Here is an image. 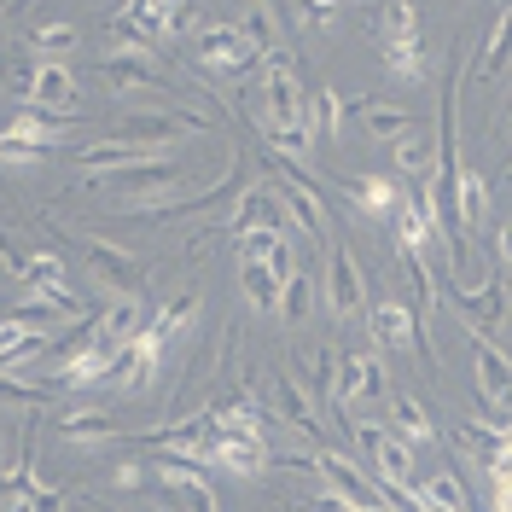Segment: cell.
<instances>
[{
    "label": "cell",
    "mask_w": 512,
    "mask_h": 512,
    "mask_svg": "<svg viewBox=\"0 0 512 512\" xmlns=\"http://www.w3.org/2000/svg\"><path fill=\"white\" fill-rule=\"evenodd\" d=\"M70 99H76V76H70V64L41 59V76H35L30 105H35V111H47V117H76V111H70Z\"/></svg>",
    "instance_id": "obj_19"
},
{
    "label": "cell",
    "mask_w": 512,
    "mask_h": 512,
    "mask_svg": "<svg viewBox=\"0 0 512 512\" xmlns=\"http://www.w3.org/2000/svg\"><path fill=\"white\" fill-rule=\"evenodd\" d=\"M111 483H117V489H146V483H152V460H117V466H111Z\"/></svg>",
    "instance_id": "obj_42"
},
{
    "label": "cell",
    "mask_w": 512,
    "mask_h": 512,
    "mask_svg": "<svg viewBox=\"0 0 512 512\" xmlns=\"http://www.w3.org/2000/svg\"><path fill=\"white\" fill-rule=\"evenodd\" d=\"M82 35H76V24H35L30 30V47L35 53H70Z\"/></svg>",
    "instance_id": "obj_41"
},
{
    "label": "cell",
    "mask_w": 512,
    "mask_h": 512,
    "mask_svg": "<svg viewBox=\"0 0 512 512\" xmlns=\"http://www.w3.org/2000/svg\"><path fill=\"white\" fill-rule=\"evenodd\" d=\"M146 158H163V152H140V146H123V140H105V146H76V163L82 169H134V163H146Z\"/></svg>",
    "instance_id": "obj_30"
},
{
    "label": "cell",
    "mask_w": 512,
    "mask_h": 512,
    "mask_svg": "<svg viewBox=\"0 0 512 512\" xmlns=\"http://www.w3.org/2000/svg\"><path fill=\"white\" fill-rule=\"evenodd\" d=\"M262 140L286 163H309V152H315V128L309 123H262Z\"/></svg>",
    "instance_id": "obj_29"
},
{
    "label": "cell",
    "mask_w": 512,
    "mask_h": 512,
    "mask_svg": "<svg viewBox=\"0 0 512 512\" xmlns=\"http://www.w3.org/2000/svg\"><path fill=\"white\" fill-rule=\"evenodd\" d=\"M367 326H373L379 350H408V344H419V315L408 303H373L367 309Z\"/></svg>",
    "instance_id": "obj_20"
},
{
    "label": "cell",
    "mask_w": 512,
    "mask_h": 512,
    "mask_svg": "<svg viewBox=\"0 0 512 512\" xmlns=\"http://www.w3.org/2000/svg\"><path fill=\"white\" fill-rule=\"evenodd\" d=\"M192 64H204L216 76H245V70L262 64V53H256V41L245 35V24H210V30H198V41H192Z\"/></svg>",
    "instance_id": "obj_5"
},
{
    "label": "cell",
    "mask_w": 512,
    "mask_h": 512,
    "mask_svg": "<svg viewBox=\"0 0 512 512\" xmlns=\"http://www.w3.org/2000/svg\"><path fill=\"white\" fill-rule=\"evenodd\" d=\"M82 256L94 268V286H105L111 297H140L146 291V262L111 239H82Z\"/></svg>",
    "instance_id": "obj_7"
},
{
    "label": "cell",
    "mask_w": 512,
    "mask_h": 512,
    "mask_svg": "<svg viewBox=\"0 0 512 512\" xmlns=\"http://www.w3.org/2000/svg\"><path fill=\"white\" fill-rule=\"evenodd\" d=\"M379 47H384V70L396 82H425L431 59H425V41L419 35H408V41H379Z\"/></svg>",
    "instance_id": "obj_31"
},
{
    "label": "cell",
    "mask_w": 512,
    "mask_h": 512,
    "mask_svg": "<svg viewBox=\"0 0 512 512\" xmlns=\"http://www.w3.org/2000/svg\"><path fill=\"white\" fill-rule=\"evenodd\" d=\"M466 344H472V373H478V396L495 408L501 419H512V355L495 344V338H483V332H466Z\"/></svg>",
    "instance_id": "obj_9"
},
{
    "label": "cell",
    "mask_w": 512,
    "mask_h": 512,
    "mask_svg": "<svg viewBox=\"0 0 512 512\" xmlns=\"http://www.w3.org/2000/svg\"><path fill=\"white\" fill-rule=\"evenodd\" d=\"M338 18V0H297V24H309V30H326Z\"/></svg>",
    "instance_id": "obj_43"
},
{
    "label": "cell",
    "mask_w": 512,
    "mask_h": 512,
    "mask_svg": "<svg viewBox=\"0 0 512 512\" xmlns=\"http://www.w3.org/2000/svg\"><path fill=\"white\" fill-rule=\"evenodd\" d=\"M152 489L169 501V512H222L210 478L198 472V460H187V454H158L152 460Z\"/></svg>",
    "instance_id": "obj_4"
},
{
    "label": "cell",
    "mask_w": 512,
    "mask_h": 512,
    "mask_svg": "<svg viewBox=\"0 0 512 512\" xmlns=\"http://www.w3.org/2000/svg\"><path fill=\"white\" fill-rule=\"evenodd\" d=\"M140 332H146V326H140V303H134V297H117V303L99 315V338H105V344H128V338H140Z\"/></svg>",
    "instance_id": "obj_34"
},
{
    "label": "cell",
    "mask_w": 512,
    "mask_h": 512,
    "mask_svg": "<svg viewBox=\"0 0 512 512\" xmlns=\"http://www.w3.org/2000/svg\"><path fill=\"white\" fill-rule=\"evenodd\" d=\"M309 128L326 134V140H344V94H338L332 82L309 94Z\"/></svg>",
    "instance_id": "obj_32"
},
{
    "label": "cell",
    "mask_w": 512,
    "mask_h": 512,
    "mask_svg": "<svg viewBox=\"0 0 512 512\" xmlns=\"http://www.w3.org/2000/svg\"><path fill=\"white\" fill-rule=\"evenodd\" d=\"M198 320V291H181V297H169L158 309V320H152V332L158 338H169V332H181V326H192Z\"/></svg>",
    "instance_id": "obj_38"
},
{
    "label": "cell",
    "mask_w": 512,
    "mask_h": 512,
    "mask_svg": "<svg viewBox=\"0 0 512 512\" xmlns=\"http://www.w3.org/2000/svg\"><path fill=\"white\" fill-rule=\"evenodd\" d=\"M6 268H12V280L30 291V297L53 303V309H64V315H82V297L64 286V262L53 251H18Z\"/></svg>",
    "instance_id": "obj_6"
},
{
    "label": "cell",
    "mask_w": 512,
    "mask_h": 512,
    "mask_svg": "<svg viewBox=\"0 0 512 512\" xmlns=\"http://www.w3.org/2000/svg\"><path fill=\"white\" fill-rule=\"evenodd\" d=\"M99 82L111 88V94H134V88H163L158 64H152V53H105V59L94 64Z\"/></svg>",
    "instance_id": "obj_16"
},
{
    "label": "cell",
    "mask_w": 512,
    "mask_h": 512,
    "mask_svg": "<svg viewBox=\"0 0 512 512\" xmlns=\"http://www.w3.org/2000/svg\"><path fill=\"white\" fill-rule=\"evenodd\" d=\"M24 512H64V489H53V483H35L30 501H24Z\"/></svg>",
    "instance_id": "obj_44"
},
{
    "label": "cell",
    "mask_w": 512,
    "mask_h": 512,
    "mask_svg": "<svg viewBox=\"0 0 512 512\" xmlns=\"http://www.w3.org/2000/svg\"><path fill=\"white\" fill-rule=\"evenodd\" d=\"M204 460H210L216 472H233V478H256V472L268 466V437H233V431H216L210 448H204Z\"/></svg>",
    "instance_id": "obj_15"
},
{
    "label": "cell",
    "mask_w": 512,
    "mask_h": 512,
    "mask_svg": "<svg viewBox=\"0 0 512 512\" xmlns=\"http://www.w3.org/2000/svg\"><path fill=\"white\" fill-rule=\"evenodd\" d=\"M35 76H41V59H35V53H12V64H6V88H12L18 105H30Z\"/></svg>",
    "instance_id": "obj_39"
},
{
    "label": "cell",
    "mask_w": 512,
    "mask_h": 512,
    "mask_svg": "<svg viewBox=\"0 0 512 512\" xmlns=\"http://www.w3.org/2000/svg\"><path fill=\"white\" fill-rule=\"evenodd\" d=\"M507 123H512V105H507Z\"/></svg>",
    "instance_id": "obj_50"
},
{
    "label": "cell",
    "mask_w": 512,
    "mask_h": 512,
    "mask_svg": "<svg viewBox=\"0 0 512 512\" xmlns=\"http://www.w3.org/2000/svg\"><path fill=\"white\" fill-rule=\"evenodd\" d=\"M216 117L210 111H134L117 123L111 140H123V146H140V152H163L169 140H187V134H210Z\"/></svg>",
    "instance_id": "obj_3"
},
{
    "label": "cell",
    "mask_w": 512,
    "mask_h": 512,
    "mask_svg": "<svg viewBox=\"0 0 512 512\" xmlns=\"http://www.w3.org/2000/svg\"><path fill=\"white\" fill-rule=\"evenodd\" d=\"M158 355H163V338L146 326L140 338H128L123 350H117V361H111V379L117 390H146V384L158 379Z\"/></svg>",
    "instance_id": "obj_13"
},
{
    "label": "cell",
    "mask_w": 512,
    "mask_h": 512,
    "mask_svg": "<svg viewBox=\"0 0 512 512\" xmlns=\"http://www.w3.org/2000/svg\"><path fill=\"white\" fill-rule=\"evenodd\" d=\"M123 12H134V18H140L146 30H158L163 41H169V35H181L192 24V6H187V0H128Z\"/></svg>",
    "instance_id": "obj_27"
},
{
    "label": "cell",
    "mask_w": 512,
    "mask_h": 512,
    "mask_svg": "<svg viewBox=\"0 0 512 512\" xmlns=\"http://www.w3.org/2000/svg\"><path fill=\"white\" fill-rule=\"evenodd\" d=\"M344 198H350L361 216H373V222L379 216H396V204H402V192H396L390 175H350L344 181Z\"/></svg>",
    "instance_id": "obj_22"
},
{
    "label": "cell",
    "mask_w": 512,
    "mask_h": 512,
    "mask_svg": "<svg viewBox=\"0 0 512 512\" xmlns=\"http://www.w3.org/2000/svg\"><path fill=\"white\" fill-rule=\"evenodd\" d=\"M262 105H268V123H309V94L297 82L291 53H274L262 64Z\"/></svg>",
    "instance_id": "obj_10"
},
{
    "label": "cell",
    "mask_w": 512,
    "mask_h": 512,
    "mask_svg": "<svg viewBox=\"0 0 512 512\" xmlns=\"http://www.w3.org/2000/svg\"><path fill=\"white\" fill-rule=\"evenodd\" d=\"M326 309H332V320L367 315V274L344 239H332V262H326Z\"/></svg>",
    "instance_id": "obj_8"
},
{
    "label": "cell",
    "mask_w": 512,
    "mask_h": 512,
    "mask_svg": "<svg viewBox=\"0 0 512 512\" xmlns=\"http://www.w3.org/2000/svg\"><path fill=\"white\" fill-rule=\"evenodd\" d=\"M47 384H18L12 373H0V408H12V414H35V408H47Z\"/></svg>",
    "instance_id": "obj_35"
},
{
    "label": "cell",
    "mask_w": 512,
    "mask_h": 512,
    "mask_svg": "<svg viewBox=\"0 0 512 512\" xmlns=\"http://www.w3.org/2000/svg\"><path fill=\"white\" fill-rule=\"evenodd\" d=\"M158 41L163 35L146 30L134 12H111V18H105V47H111V53H152Z\"/></svg>",
    "instance_id": "obj_28"
},
{
    "label": "cell",
    "mask_w": 512,
    "mask_h": 512,
    "mask_svg": "<svg viewBox=\"0 0 512 512\" xmlns=\"http://www.w3.org/2000/svg\"><path fill=\"white\" fill-rule=\"evenodd\" d=\"M239 286H245V297H251V309H262V315H280L286 280H280L262 256H239Z\"/></svg>",
    "instance_id": "obj_24"
},
{
    "label": "cell",
    "mask_w": 512,
    "mask_h": 512,
    "mask_svg": "<svg viewBox=\"0 0 512 512\" xmlns=\"http://www.w3.org/2000/svg\"><path fill=\"white\" fill-rule=\"evenodd\" d=\"M309 512H361V507H355L344 489H332V483H326V495H315V501H309Z\"/></svg>",
    "instance_id": "obj_46"
},
{
    "label": "cell",
    "mask_w": 512,
    "mask_h": 512,
    "mask_svg": "<svg viewBox=\"0 0 512 512\" xmlns=\"http://www.w3.org/2000/svg\"><path fill=\"white\" fill-rule=\"evenodd\" d=\"M489 495H495V512H512V460L489 472Z\"/></svg>",
    "instance_id": "obj_45"
},
{
    "label": "cell",
    "mask_w": 512,
    "mask_h": 512,
    "mask_svg": "<svg viewBox=\"0 0 512 512\" xmlns=\"http://www.w3.org/2000/svg\"><path fill=\"white\" fill-rule=\"evenodd\" d=\"M384 390H390V373H384V361L373 350L338 355V390H332V408H338V414H344L350 402H384Z\"/></svg>",
    "instance_id": "obj_11"
},
{
    "label": "cell",
    "mask_w": 512,
    "mask_h": 512,
    "mask_svg": "<svg viewBox=\"0 0 512 512\" xmlns=\"http://www.w3.org/2000/svg\"><path fill=\"white\" fill-rule=\"evenodd\" d=\"M70 123H76V117H47V111H35V105H18V117L0 128V163H12V169L41 163L59 146V134Z\"/></svg>",
    "instance_id": "obj_2"
},
{
    "label": "cell",
    "mask_w": 512,
    "mask_h": 512,
    "mask_svg": "<svg viewBox=\"0 0 512 512\" xmlns=\"http://www.w3.org/2000/svg\"><path fill=\"white\" fill-rule=\"evenodd\" d=\"M495 239H501V245H495V251H501V262H507V268H512V222L501 227V233H495Z\"/></svg>",
    "instance_id": "obj_47"
},
{
    "label": "cell",
    "mask_w": 512,
    "mask_h": 512,
    "mask_svg": "<svg viewBox=\"0 0 512 512\" xmlns=\"http://www.w3.org/2000/svg\"><path fill=\"white\" fill-rule=\"evenodd\" d=\"M117 350L123 344H88V350H76L70 361L59 367V390H94V384H105L111 379V361H117Z\"/></svg>",
    "instance_id": "obj_18"
},
{
    "label": "cell",
    "mask_w": 512,
    "mask_h": 512,
    "mask_svg": "<svg viewBox=\"0 0 512 512\" xmlns=\"http://www.w3.org/2000/svg\"><path fill=\"white\" fill-rule=\"evenodd\" d=\"M373 30H379V41H408V35H419V6L414 0H379Z\"/></svg>",
    "instance_id": "obj_33"
},
{
    "label": "cell",
    "mask_w": 512,
    "mask_h": 512,
    "mask_svg": "<svg viewBox=\"0 0 512 512\" xmlns=\"http://www.w3.org/2000/svg\"><path fill=\"white\" fill-rule=\"evenodd\" d=\"M309 309H315V280H309V274H291L286 297H280V320H286V326H303Z\"/></svg>",
    "instance_id": "obj_36"
},
{
    "label": "cell",
    "mask_w": 512,
    "mask_h": 512,
    "mask_svg": "<svg viewBox=\"0 0 512 512\" xmlns=\"http://www.w3.org/2000/svg\"><path fill=\"white\" fill-rule=\"evenodd\" d=\"M460 216H466V233L489 216V192H483V175L472 169V163L460 169Z\"/></svg>",
    "instance_id": "obj_37"
},
{
    "label": "cell",
    "mask_w": 512,
    "mask_h": 512,
    "mask_svg": "<svg viewBox=\"0 0 512 512\" xmlns=\"http://www.w3.org/2000/svg\"><path fill=\"white\" fill-rule=\"evenodd\" d=\"M53 431H59V443H70V448H99V443H111V437H123V425L111 414H99V408H76V414H64Z\"/></svg>",
    "instance_id": "obj_21"
},
{
    "label": "cell",
    "mask_w": 512,
    "mask_h": 512,
    "mask_svg": "<svg viewBox=\"0 0 512 512\" xmlns=\"http://www.w3.org/2000/svg\"><path fill=\"white\" fill-rule=\"evenodd\" d=\"M251 6H268V12H274V0H251Z\"/></svg>",
    "instance_id": "obj_48"
},
{
    "label": "cell",
    "mask_w": 512,
    "mask_h": 512,
    "mask_svg": "<svg viewBox=\"0 0 512 512\" xmlns=\"http://www.w3.org/2000/svg\"><path fill=\"white\" fill-rule=\"evenodd\" d=\"M274 402H280V414H286V425L297 431V437H309L315 448H326V437H320V419H315V396L303 390V379H297V373H280V379H274Z\"/></svg>",
    "instance_id": "obj_17"
},
{
    "label": "cell",
    "mask_w": 512,
    "mask_h": 512,
    "mask_svg": "<svg viewBox=\"0 0 512 512\" xmlns=\"http://www.w3.org/2000/svg\"><path fill=\"white\" fill-rule=\"evenodd\" d=\"M355 123H361L367 140H402V134H414V111L408 105H384V99H361Z\"/></svg>",
    "instance_id": "obj_23"
},
{
    "label": "cell",
    "mask_w": 512,
    "mask_h": 512,
    "mask_svg": "<svg viewBox=\"0 0 512 512\" xmlns=\"http://www.w3.org/2000/svg\"><path fill=\"white\" fill-rule=\"evenodd\" d=\"M396 437L408 448H419V443H431L437 437V425H431V408L419 402V396H390V419H384Z\"/></svg>",
    "instance_id": "obj_26"
},
{
    "label": "cell",
    "mask_w": 512,
    "mask_h": 512,
    "mask_svg": "<svg viewBox=\"0 0 512 512\" xmlns=\"http://www.w3.org/2000/svg\"><path fill=\"white\" fill-rule=\"evenodd\" d=\"M262 227H286V204H280L274 181L245 187L239 204H233V216H227V233H233V239H251V233H262Z\"/></svg>",
    "instance_id": "obj_14"
},
{
    "label": "cell",
    "mask_w": 512,
    "mask_h": 512,
    "mask_svg": "<svg viewBox=\"0 0 512 512\" xmlns=\"http://www.w3.org/2000/svg\"><path fill=\"white\" fill-rule=\"evenodd\" d=\"M507 187H512V163H507Z\"/></svg>",
    "instance_id": "obj_49"
},
{
    "label": "cell",
    "mask_w": 512,
    "mask_h": 512,
    "mask_svg": "<svg viewBox=\"0 0 512 512\" xmlns=\"http://www.w3.org/2000/svg\"><path fill=\"white\" fill-rule=\"evenodd\" d=\"M390 158H396V169L419 187V181H431V175H437V140H425V128H414V134L390 140Z\"/></svg>",
    "instance_id": "obj_25"
},
{
    "label": "cell",
    "mask_w": 512,
    "mask_h": 512,
    "mask_svg": "<svg viewBox=\"0 0 512 512\" xmlns=\"http://www.w3.org/2000/svg\"><path fill=\"white\" fill-rule=\"evenodd\" d=\"M245 35L256 41L262 64L274 59V53H286V47H280V35H274V12H268V6H251V18H245Z\"/></svg>",
    "instance_id": "obj_40"
},
{
    "label": "cell",
    "mask_w": 512,
    "mask_h": 512,
    "mask_svg": "<svg viewBox=\"0 0 512 512\" xmlns=\"http://www.w3.org/2000/svg\"><path fill=\"white\" fill-rule=\"evenodd\" d=\"M454 309H460V320H466L472 332H483V338L501 332V320H507V280H501V268H489L472 291L466 286L454 291Z\"/></svg>",
    "instance_id": "obj_12"
},
{
    "label": "cell",
    "mask_w": 512,
    "mask_h": 512,
    "mask_svg": "<svg viewBox=\"0 0 512 512\" xmlns=\"http://www.w3.org/2000/svg\"><path fill=\"white\" fill-rule=\"evenodd\" d=\"M187 181H192V169L181 158H146V163H134V169H117L105 181V192H111V210L152 216V210H163V198L175 187H187Z\"/></svg>",
    "instance_id": "obj_1"
}]
</instances>
